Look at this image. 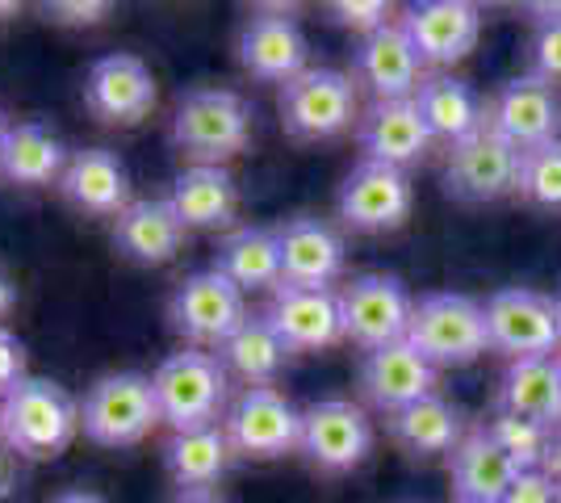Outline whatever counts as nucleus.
<instances>
[{"label":"nucleus","mask_w":561,"mask_h":503,"mask_svg":"<svg viewBox=\"0 0 561 503\" xmlns=\"http://www.w3.org/2000/svg\"><path fill=\"white\" fill-rule=\"evenodd\" d=\"M533 38H528V72L545 84H561V4L533 9Z\"/></svg>","instance_id":"nucleus-36"},{"label":"nucleus","mask_w":561,"mask_h":503,"mask_svg":"<svg viewBox=\"0 0 561 503\" xmlns=\"http://www.w3.org/2000/svg\"><path fill=\"white\" fill-rule=\"evenodd\" d=\"M448 479H453V500L503 503L519 479V466L494 445L486 428H469L466 441L448 457Z\"/></svg>","instance_id":"nucleus-27"},{"label":"nucleus","mask_w":561,"mask_h":503,"mask_svg":"<svg viewBox=\"0 0 561 503\" xmlns=\"http://www.w3.org/2000/svg\"><path fill=\"white\" fill-rule=\"evenodd\" d=\"M494 411H507L519 420L545 424L549 432L561 428V365L558 357L507 361L499 390H494Z\"/></svg>","instance_id":"nucleus-25"},{"label":"nucleus","mask_w":561,"mask_h":503,"mask_svg":"<svg viewBox=\"0 0 561 503\" xmlns=\"http://www.w3.org/2000/svg\"><path fill=\"white\" fill-rule=\"evenodd\" d=\"M352 80L374 101H407L420 93L423 59L411 47L407 30L390 22L369 38H360V47L352 50Z\"/></svg>","instance_id":"nucleus-20"},{"label":"nucleus","mask_w":561,"mask_h":503,"mask_svg":"<svg viewBox=\"0 0 561 503\" xmlns=\"http://www.w3.org/2000/svg\"><path fill=\"white\" fill-rule=\"evenodd\" d=\"M156 386V408H160V424L172 432L210 428L214 420L227 408V365L210 353H172L160 361V369L151 374Z\"/></svg>","instance_id":"nucleus-4"},{"label":"nucleus","mask_w":561,"mask_h":503,"mask_svg":"<svg viewBox=\"0 0 561 503\" xmlns=\"http://www.w3.org/2000/svg\"><path fill=\"white\" fill-rule=\"evenodd\" d=\"M168 139L193 164H227L252 139V105L234 89H188L172 110Z\"/></svg>","instance_id":"nucleus-2"},{"label":"nucleus","mask_w":561,"mask_h":503,"mask_svg":"<svg viewBox=\"0 0 561 503\" xmlns=\"http://www.w3.org/2000/svg\"><path fill=\"white\" fill-rule=\"evenodd\" d=\"M503 503H561V487L545 470H519Z\"/></svg>","instance_id":"nucleus-39"},{"label":"nucleus","mask_w":561,"mask_h":503,"mask_svg":"<svg viewBox=\"0 0 561 503\" xmlns=\"http://www.w3.org/2000/svg\"><path fill=\"white\" fill-rule=\"evenodd\" d=\"M264 319L289 353H319L344 340V315H340L335 289H306L280 282L264 307Z\"/></svg>","instance_id":"nucleus-17"},{"label":"nucleus","mask_w":561,"mask_h":503,"mask_svg":"<svg viewBox=\"0 0 561 503\" xmlns=\"http://www.w3.org/2000/svg\"><path fill=\"white\" fill-rule=\"evenodd\" d=\"M59 193L80 215L117 218L130 206V172L110 147H84V151H71L68 168L59 176Z\"/></svg>","instance_id":"nucleus-23"},{"label":"nucleus","mask_w":561,"mask_h":503,"mask_svg":"<svg viewBox=\"0 0 561 503\" xmlns=\"http://www.w3.org/2000/svg\"><path fill=\"white\" fill-rule=\"evenodd\" d=\"M234 55H239V68L248 76L273 80V84H289L294 76L306 72L310 43H306L302 25L294 22L289 13H256L239 30Z\"/></svg>","instance_id":"nucleus-21"},{"label":"nucleus","mask_w":561,"mask_h":503,"mask_svg":"<svg viewBox=\"0 0 561 503\" xmlns=\"http://www.w3.org/2000/svg\"><path fill=\"white\" fill-rule=\"evenodd\" d=\"M156 424H160L156 386L147 374H135V369L96 378L80 403V432L105 449H130L147 441Z\"/></svg>","instance_id":"nucleus-6"},{"label":"nucleus","mask_w":561,"mask_h":503,"mask_svg":"<svg viewBox=\"0 0 561 503\" xmlns=\"http://www.w3.org/2000/svg\"><path fill=\"white\" fill-rule=\"evenodd\" d=\"M360 147H365V160L374 164H390V168H407L420 164L423 156L432 151V130L423 122L415 96L407 101H374L365 114H360Z\"/></svg>","instance_id":"nucleus-22"},{"label":"nucleus","mask_w":561,"mask_h":503,"mask_svg":"<svg viewBox=\"0 0 561 503\" xmlns=\"http://www.w3.org/2000/svg\"><path fill=\"white\" fill-rule=\"evenodd\" d=\"M80 432V403L50 378H22L0 403V441L25 461H55Z\"/></svg>","instance_id":"nucleus-1"},{"label":"nucleus","mask_w":561,"mask_h":503,"mask_svg":"<svg viewBox=\"0 0 561 503\" xmlns=\"http://www.w3.org/2000/svg\"><path fill=\"white\" fill-rule=\"evenodd\" d=\"M519 147H512L499 130L482 126L461 144L448 147L445 193L466 206H486L519 190Z\"/></svg>","instance_id":"nucleus-11"},{"label":"nucleus","mask_w":561,"mask_h":503,"mask_svg":"<svg viewBox=\"0 0 561 503\" xmlns=\"http://www.w3.org/2000/svg\"><path fill=\"white\" fill-rule=\"evenodd\" d=\"M185 222L168 197H139L114 218V248L135 264H168L181 252Z\"/></svg>","instance_id":"nucleus-26"},{"label":"nucleus","mask_w":561,"mask_h":503,"mask_svg":"<svg viewBox=\"0 0 561 503\" xmlns=\"http://www.w3.org/2000/svg\"><path fill=\"white\" fill-rule=\"evenodd\" d=\"M84 105L105 126H139L156 110V76L130 50L101 55L84 72Z\"/></svg>","instance_id":"nucleus-15"},{"label":"nucleus","mask_w":561,"mask_h":503,"mask_svg":"<svg viewBox=\"0 0 561 503\" xmlns=\"http://www.w3.org/2000/svg\"><path fill=\"white\" fill-rule=\"evenodd\" d=\"M415 206V190H411V176L402 168L374 164V160H360L344 176V185L335 193V215L348 231L360 236H386L398 231Z\"/></svg>","instance_id":"nucleus-12"},{"label":"nucleus","mask_w":561,"mask_h":503,"mask_svg":"<svg viewBox=\"0 0 561 503\" xmlns=\"http://www.w3.org/2000/svg\"><path fill=\"white\" fill-rule=\"evenodd\" d=\"M13 298H18V294H13V282H9L4 268H0V319L13 311Z\"/></svg>","instance_id":"nucleus-44"},{"label":"nucleus","mask_w":561,"mask_h":503,"mask_svg":"<svg viewBox=\"0 0 561 503\" xmlns=\"http://www.w3.org/2000/svg\"><path fill=\"white\" fill-rule=\"evenodd\" d=\"M172 503H227V495L218 487H206V491H176Z\"/></svg>","instance_id":"nucleus-42"},{"label":"nucleus","mask_w":561,"mask_h":503,"mask_svg":"<svg viewBox=\"0 0 561 503\" xmlns=\"http://www.w3.org/2000/svg\"><path fill=\"white\" fill-rule=\"evenodd\" d=\"M482 428L519 470H545V457H549V445H553V432L545 428V424L519 420V415H507V411H494Z\"/></svg>","instance_id":"nucleus-34"},{"label":"nucleus","mask_w":561,"mask_h":503,"mask_svg":"<svg viewBox=\"0 0 561 503\" xmlns=\"http://www.w3.org/2000/svg\"><path fill=\"white\" fill-rule=\"evenodd\" d=\"M222 432L239 457L277 461L302 449V411L294 408L277 386H248L231 403Z\"/></svg>","instance_id":"nucleus-9"},{"label":"nucleus","mask_w":561,"mask_h":503,"mask_svg":"<svg viewBox=\"0 0 561 503\" xmlns=\"http://www.w3.org/2000/svg\"><path fill=\"white\" fill-rule=\"evenodd\" d=\"M335 294H340V315H344V340L360 344L365 353L407 340L415 298H411V289L402 286V277H394V273H360Z\"/></svg>","instance_id":"nucleus-8"},{"label":"nucleus","mask_w":561,"mask_h":503,"mask_svg":"<svg viewBox=\"0 0 561 503\" xmlns=\"http://www.w3.org/2000/svg\"><path fill=\"white\" fill-rule=\"evenodd\" d=\"M0 13H18V4H0Z\"/></svg>","instance_id":"nucleus-47"},{"label":"nucleus","mask_w":561,"mask_h":503,"mask_svg":"<svg viewBox=\"0 0 561 503\" xmlns=\"http://www.w3.org/2000/svg\"><path fill=\"white\" fill-rule=\"evenodd\" d=\"M168 206L185 222V231H218L239 215V185L222 164H188L176 172Z\"/></svg>","instance_id":"nucleus-24"},{"label":"nucleus","mask_w":561,"mask_h":503,"mask_svg":"<svg viewBox=\"0 0 561 503\" xmlns=\"http://www.w3.org/2000/svg\"><path fill=\"white\" fill-rule=\"evenodd\" d=\"M398 25L420 50L423 68H453L469 59L482 38V13L469 0H423L411 4Z\"/></svg>","instance_id":"nucleus-16"},{"label":"nucleus","mask_w":561,"mask_h":503,"mask_svg":"<svg viewBox=\"0 0 561 503\" xmlns=\"http://www.w3.org/2000/svg\"><path fill=\"white\" fill-rule=\"evenodd\" d=\"M328 18L344 30H356L360 38H369L381 25H390V4L386 0H340V4H328Z\"/></svg>","instance_id":"nucleus-37"},{"label":"nucleus","mask_w":561,"mask_h":503,"mask_svg":"<svg viewBox=\"0 0 561 503\" xmlns=\"http://www.w3.org/2000/svg\"><path fill=\"white\" fill-rule=\"evenodd\" d=\"M231 454V441L218 424L172 432L164 445V470L168 479L176 482V491H206V487H218V479L227 475Z\"/></svg>","instance_id":"nucleus-30"},{"label":"nucleus","mask_w":561,"mask_h":503,"mask_svg":"<svg viewBox=\"0 0 561 503\" xmlns=\"http://www.w3.org/2000/svg\"><path fill=\"white\" fill-rule=\"evenodd\" d=\"M486 126L519 151L561 139V96L553 84L537 80L533 72L512 76L499 84V93L486 101Z\"/></svg>","instance_id":"nucleus-14"},{"label":"nucleus","mask_w":561,"mask_h":503,"mask_svg":"<svg viewBox=\"0 0 561 503\" xmlns=\"http://www.w3.org/2000/svg\"><path fill=\"white\" fill-rule=\"evenodd\" d=\"M55 503H105L101 495H93V491H64Z\"/></svg>","instance_id":"nucleus-45"},{"label":"nucleus","mask_w":561,"mask_h":503,"mask_svg":"<svg viewBox=\"0 0 561 503\" xmlns=\"http://www.w3.org/2000/svg\"><path fill=\"white\" fill-rule=\"evenodd\" d=\"M356 382H360V395L369 408L394 415V411L436 395V365L423 357L411 340H398V344H386V348H374L360 357Z\"/></svg>","instance_id":"nucleus-18"},{"label":"nucleus","mask_w":561,"mask_h":503,"mask_svg":"<svg viewBox=\"0 0 561 503\" xmlns=\"http://www.w3.org/2000/svg\"><path fill=\"white\" fill-rule=\"evenodd\" d=\"M302 454L323 475H348L374 454V424L352 399H319L302 411Z\"/></svg>","instance_id":"nucleus-13"},{"label":"nucleus","mask_w":561,"mask_h":503,"mask_svg":"<svg viewBox=\"0 0 561 503\" xmlns=\"http://www.w3.org/2000/svg\"><path fill=\"white\" fill-rule=\"evenodd\" d=\"M43 13H47L50 25H71V30H80V25L105 22V18H110V4H105V0H55Z\"/></svg>","instance_id":"nucleus-38"},{"label":"nucleus","mask_w":561,"mask_h":503,"mask_svg":"<svg viewBox=\"0 0 561 503\" xmlns=\"http://www.w3.org/2000/svg\"><path fill=\"white\" fill-rule=\"evenodd\" d=\"M222 277H231L243 289H277L280 286V240L268 227H234L231 236L218 248Z\"/></svg>","instance_id":"nucleus-32"},{"label":"nucleus","mask_w":561,"mask_h":503,"mask_svg":"<svg viewBox=\"0 0 561 503\" xmlns=\"http://www.w3.org/2000/svg\"><path fill=\"white\" fill-rule=\"evenodd\" d=\"M407 340L420 348L436 369L473 365L482 353H491L486 332V307L469 294H423L411 315Z\"/></svg>","instance_id":"nucleus-5"},{"label":"nucleus","mask_w":561,"mask_h":503,"mask_svg":"<svg viewBox=\"0 0 561 503\" xmlns=\"http://www.w3.org/2000/svg\"><path fill=\"white\" fill-rule=\"evenodd\" d=\"M453 503H478V500H453Z\"/></svg>","instance_id":"nucleus-49"},{"label":"nucleus","mask_w":561,"mask_h":503,"mask_svg":"<svg viewBox=\"0 0 561 503\" xmlns=\"http://www.w3.org/2000/svg\"><path fill=\"white\" fill-rule=\"evenodd\" d=\"M545 475L561 487V428L553 432V445H549V457H545Z\"/></svg>","instance_id":"nucleus-43"},{"label":"nucleus","mask_w":561,"mask_h":503,"mask_svg":"<svg viewBox=\"0 0 561 503\" xmlns=\"http://www.w3.org/2000/svg\"><path fill=\"white\" fill-rule=\"evenodd\" d=\"M68 160V147L59 144V135L47 130L43 122H13L9 144H4V160H0V176L9 185L38 190V185L59 181Z\"/></svg>","instance_id":"nucleus-31"},{"label":"nucleus","mask_w":561,"mask_h":503,"mask_svg":"<svg viewBox=\"0 0 561 503\" xmlns=\"http://www.w3.org/2000/svg\"><path fill=\"white\" fill-rule=\"evenodd\" d=\"M22 378H30L25 374V344L13 332L0 328V403L9 399V390L22 382Z\"/></svg>","instance_id":"nucleus-40"},{"label":"nucleus","mask_w":561,"mask_h":503,"mask_svg":"<svg viewBox=\"0 0 561 503\" xmlns=\"http://www.w3.org/2000/svg\"><path fill=\"white\" fill-rule=\"evenodd\" d=\"M22 461L4 441H0V500H9L13 491H18V482H22Z\"/></svg>","instance_id":"nucleus-41"},{"label":"nucleus","mask_w":561,"mask_h":503,"mask_svg":"<svg viewBox=\"0 0 561 503\" xmlns=\"http://www.w3.org/2000/svg\"><path fill=\"white\" fill-rule=\"evenodd\" d=\"M386 432L407 457H453L466 441V415L440 395H427L411 408L386 415Z\"/></svg>","instance_id":"nucleus-28"},{"label":"nucleus","mask_w":561,"mask_h":503,"mask_svg":"<svg viewBox=\"0 0 561 503\" xmlns=\"http://www.w3.org/2000/svg\"><path fill=\"white\" fill-rule=\"evenodd\" d=\"M519 197L540 210H561V139L519 156Z\"/></svg>","instance_id":"nucleus-35"},{"label":"nucleus","mask_w":561,"mask_h":503,"mask_svg":"<svg viewBox=\"0 0 561 503\" xmlns=\"http://www.w3.org/2000/svg\"><path fill=\"white\" fill-rule=\"evenodd\" d=\"M280 240V282L306 289H331V282L344 277L348 248L344 236L314 215H298L277 227Z\"/></svg>","instance_id":"nucleus-19"},{"label":"nucleus","mask_w":561,"mask_h":503,"mask_svg":"<svg viewBox=\"0 0 561 503\" xmlns=\"http://www.w3.org/2000/svg\"><path fill=\"white\" fill-rule=\"evenodd\" d=\"M415 105H420L432 139H445L448 147L469 139V135H478L486 126V101L461 76H448V72L423 76Z\"/></svg>","instance_id":"nucleus-29"},{"label":"nucleus","mask_w":561,"mask_h":503,"mask_svg":"<svg viewBox=\"0 0 561 503\" xmlns=\"http://www.w3.org/2000/svg\"><path fill=\"white\" fill-rule=\"evenodd\" d=\"M285 357H289V348L280 344V335L268 328L264 315H248V319L239 323V332L222 344V365H227V374L243 378L248 386H273Z\"/></svg>","instance_id":"nucleus-33"},{"label":"nucleus","mask_w":561,"mask_h":503,"mask_svg":"<svg viewBox=\"0 0 561 503\" xmlns=\"http://www.w3.org/2000/svg\"><path fill=\"white\" fill-rule=\"evenodd\" d=\"M9 130H13V122L4 118V110H0V160H4V144H9Z\"/></svg>","instance_id":"nucleus-46"},{"label":"nucleus","mask_w":561,"mask_h":503,"mask_svg":"<svg viewBox=\"0 0 561 503\" xmlns=\"http://www.w3.org/2000/svg\"><path fill=\"white\" fill-rule=\"evenodd\" d=\"M486 307V332L491 353H503L507 361L558 357L561 353V323L553 294H540L528 286L494 289Z\"/></svg>","instance_id":"nucleus-7"},{"label":"nucleus","mask_w":561,"mask_h":503,"mask_svg":"<svg viewBox=\"0 0 561 503\" xmlns=\"http://www.w3.org/2000/svg\"><path fill=\"white\" fill-rule=\"evenodd\" d=\"M558 365H561V353H558Z\"/></svg>","instance_id":"nucleus-50"},{"label":"nucleus","mask_w":561,"mask_h":503,"mask_svg":"<svg viewBox=\"0 0 561 503\" xmlns=\"http://www.w3.org/2000/svg\"><path fill=\"white\" fill-rule=\"evenodd\" d=\"M280 126L298 144H328L344 130L360 126L356 80L340 68H306L289 84H280Z\"/></svg>","instance_id":"nucleus-3"},{"label":"nucleus","mask_w":561,"mask_h":503,"mask_svg":"<svg viewBox=\"0 0 561 503\" xmlns=\"http://www.w3.org/2000/svg\"><path fill=\"white\" fill-rule=\"evenodd\" d=\"M243 319H248L243 289L234 286L231 277H222L218 268L188 273L168 298V323L176 335H185L188 344H218L222 348L239 332Z\"/></svg>","instance_id":"nucleus-10"},{"label":"nucleus","mask_w":561,"mask_h":503,"mask_svg":"<svg viewBox=\"0 0 561 503\" xmlns=\"http://www.w3.org/2000/svg\"><path fill=\"white\" fill-rule=\"evenodd\" d=\"M553 302H558V323H561V289H558V298H553Z\"/></svg>","instance_id":"nucleus-48"}]
</instances>
